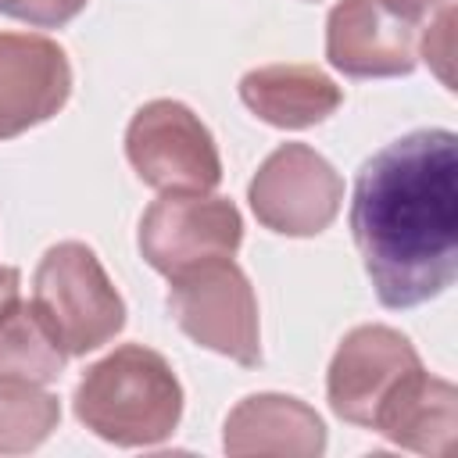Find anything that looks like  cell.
I'll use <instances>...</instances> for the list:
<instances>
[{
    "label": "cell",
    "instance_id": "cell-11",
    "mask_svg": "<svg viewBox=\"0 0 458 458\" xmlns=\"http://www.w3.org/2000/svg\"><path fill=\"white\" fill-rule=\"evenodd\" d=\"M326 447L322 419L297 397L254 394L240 401L225 419L229 454H293L311 458Z\"/></svg>",
    "mask_w": 458,
    "mask_h": 458
},
{
    "label": "cell",
    "instance_id": "cell-1",
    "mask_svg": "<svg viewBox=\"0 0 458 458\" xmlns=\"http://www.w3.org/2000/svg\"><path fill=\"white\" fill-rule=\"evenodd\" d=\"M351 229L383 308L440 297L458 272V147L419 129L372 154L354 182Z\"/></svg>",
    "mask_w": 458,
    "mask_h": 458
},
{
    "label": "cell",
    "instance_id": "cell-7",
    "mask_svg": "<svg viewBox=\"0 0 458 458\" xmlns=\"http://www.w3.org/2000/svg\"><path fill=\"white\" fill-rule=\"evenodd\" d=\"M243 240L240 211L222 197L165 193L140 222V250L161 276H179L208 261H225Z\"/></svg>",
    "mask_w": 458,
    "mask_h": 458
},
{
    "label": "cell",
    "instance_id": "cell-14",
    "mask_svg": "<svg viewBox=\"0 0 458 458\" xmlns=\"http://www.w3.org/2000/svg\"><path fill=\"white\" fill-rule=\"evenodd\" d=\"M64 347L32 304L0 315V386H47L64 369Z\"/></svg>",
    "mask_w": 458,
    "mask_h": 458
},
{
    "label": "cell",
    "instance_id": "cell-19",
    "mask_svg": "<svg viewBox=\"0 0 458 458\" xmlns=\"http://www.w3.org/2000/svg\"><path fill=\"white\" fill-rule=\"evenodd\" d=\"M422 4H429V7H440V4H447V0H422Z\"/></svg>",
    "mask_w": 458,
    "mask_h": 458
},
{
    "label": "cell",
    "instance_id": "cell-10",
    "mask_svg": "<svg viewBox=\"0 0 458 458\" xmlns=\"http://www.w3.org/2000/svg\"><path fill=\"white\" fill-rule=\"evenodd\" d=\"M72 68L47 36L0 32V140H11L64 107Z\"/></svg>",
    "mask_w": 458,
    "mask_h": 458
},
{
    "label": "cell",
    "instance_id": "cell-16",
    "mask_svg": "<svg viewBox=\"0 0 458 458\" xmlns=\"http://www.w3.org/2000/svg\"><path fill=\"white\" fill-rule=\"evenodd\" d=\"M422 57L429 61V68L437 72V79L451 89L454 86V4H440L429 21H426V32H422Z\"/></svg>",
    "mask_w": 458,
    "mask_h": 458
},
{
    "label": "cell",
    "instance_id": "cell-4",
    "mask_svg": "<svg viewBox=\"0 0 458 458\" xmlns=\"http://www.w3.org/2000/svg\"><path fill=\"white\" fill-rule=\"evenodd\" d=\"M168 311L193 344L218 351L240 365L261 361L258 301L247 276L233 265V258L208 261L172 276Z\"/></svg>",
    "mask_w": 458,
    "mask_h": 458
},
{
    "label": "cell",
    "instance_id": "cell-12",
    "mask_svg": "<svg viewBox=\"0 0 458 458\" xmlns=\"http://www.w3.org/2000/svg\"><path fill=\"white\" fill-rule=\"evenodd\" d=\"M240 97L261 122L279 129H308L315 122H326L344 100L340 86L311 64L254 68L243 75Z\"/></svg>",
    "mask_w": 458,
    "mask_h": 458
},
{
    "label": "cell",
    "instance_id": "cell-5",
    "mask_svg": "<svg viewBox=\"0 0 458 458\" xmlns=\"http://www.w3.org/2000/svg\"><path fill=\"white\" fill-rule=\"evenodd\" d=\"M136 175L161 193H208L222 179V161L204 122L179 100L143 104L125 132Z\"/></svg>",
    "mask_w": 458,
    "mask_h": 458
},
{
    "label": "cell",
    "instance_id": "cell-2",
    "mask_svg": "<svg viewBox=\"0 0 458 458\" xmlns=\"http://www.w3.org/2000/svg\"><path fill=\"white\" fill-rule=\"evenodd\" d=\"M75 415L100 440L118 447H150L175 433L182 386L157 351L125 344L79 379Z\"/></svg>",
    "mask_w": 458,
    "mask_h": 458
},
{
    "label": "cell",
    "instance_id": "cell-17",
    "mask_svg": "<svg viewBox=\"0 0 458 458\" xmlns=\"http://www.w3.org/2000/svg\"><path fill=\"white\" fill-rule=\"evenodd\" d=\"M86 7V0H0V14H11L18 21L39 25V29H54L72 21L79 11Z\"/></svg>",
    "mask_w": 458,
    "mask_h": 458
},
{
    "label": "cell",
    "instance_id": "cell-18",
    "mask_svg": "<svg viewBox=\"0 0 458 458\" xmlns=\"http://www.w3.org/2000/svg\"><path fill=\"white\" fill-rule=\"evenodd\" d=\"M11 304H18V268L0 265V315H4Z\"/></svg>",
    "mask_w": 458,
    "mask_h": 458
},
{
    "label": "cell",
    "instance_id": "cell-3",
    "mask_svg": "<svg viewBox=\"0 0 458 458\" xmlns=\"http://www.w3.org/2000/svg\"><path fill=\"white\" fill-rule=\"evenodd\" d=\"M32 308L43 315L68 358L104 347L125 326V304L86 243H57L36 268Z\"/></svg>",
    "mask_w": 458,
    "mask_h": 458
},
{
    "label": "cell",
    "instance_id": "cell-15",
    "mask_svg": "<svg viewBox=\"0 0 458 458\" xmlns=\"http://www.w3.org/2000/svg\"><path fill=\"white\" fill-rule=\"evenodd\" d=\"M61 419V404L43 386H0V451L21 454L39 447Z\"/></svg>",
    "mask_w": 458,
    "mask_h": 458
},
{
    "label": "cell",
    "instance_id": "cell-13",
    "mask_svg": "<svg viewBox=\"0 0 458 458\" xmlns=\"http://www.w3.org/2000/svg\"><path fill=\"white\" fill-rule=\"evenodd\" d=\"M454 404H458L454 386L422 369L383 408L372 429L383 433L397 447L422 451V454H447L454 444V429H458Z\"/></svg>",
    "mask_w": 458,
    "mask_h": 458
},
{
    "label": "cell",
    "instance_id": "cell-6",
    "mask_svg": "<svg viewBox=\"0 0 458 458\" xmlns=\"http://www.w3.org/2000/svg\"><path fill=\"white\" fill-rule=\"evenodd\" d=\"M433 11L422 0H340L326 25L329 64L354 79L408 75L419 29Z\"/></svg>",
    "mask_w": 458,
    "mask_h": 458
},
{
    "label": "cell",
    "instance_id": "cell-9",
    "mask_svg": "<svg viewBox=\"0 0 458 458\" xmlns=\"http://www.w3.org/2000/svg\"><path fill=\"white\" fill-rule=\"evenodd\" d=\"M422 372L415 347L390 326H358L344 336L329 365V404L354 426H376L401 386Z\"/></svg>",
    "mask_w": 458,
    "mask_h": 458
},
{
    "label": "cell",
    "instance_id": "cell-8",
    "mask_svg": "<svg viewBox=\"0 0 458 458\" xmlns=\"http://www.w3.org/2000/svg\"><path fill=\"white\" fill-rule=\"evenodd\" d=\"M340 200V175L308 143H283L250 179V208L258 222L283 236L322 233L336 218Z\"/></svg>",
    "mask_w": 458,
    "mask_h": 458
}]
</instances>
